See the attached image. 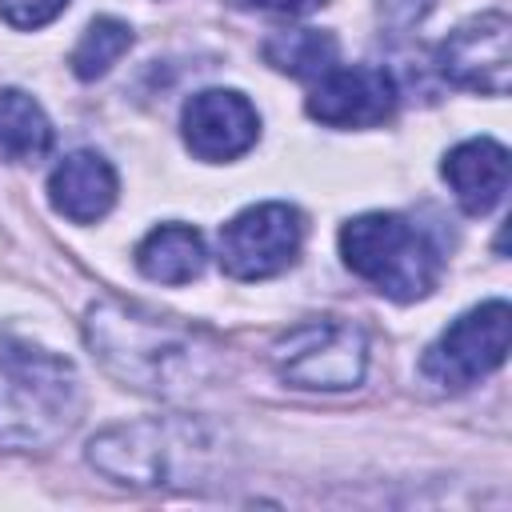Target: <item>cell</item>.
<instances>
[{
  "instance_id": "obj_4",
  "label": "cell",
  "mask_w": 512,
  "mask_h": 512,
  "mask_svg": "<svg viewBox=\"0 0 512 512\" xmlns=\"http://www.w3.org/2000/svg\"><path fill=\"white\" fill-rule=\"evenodd\" d=\"M272 368L292 388L312 392H344L364 380L368 368V336L352 320L320 316L288 328L272 344Z\"/></svg>"
},
{
  "instance_id": "obj_10",
  "label": "cell",
  "mask_w": 512,
  "mask_h": 512,
  "mask_svg": "<svg viewBox=\"0 0 512 512\" xmlns=\"http://www.w3.org/2000/svg\"><path fill=\"white\" fill-rule=\"evenodd\" d=\"M172 440H176V428L164 420L116 424V428H104L100 436H92L88 460H92V468H100L104 476H112L120 484L152 488V484L168 480V468L176 456Z\"/></svg>"
},
{
  "instance_id": "obj_12",
  "label": "cell",
  "mask_w": 512,
  "mask_h": 512,
  "mask_svg": "<svg viewBox=\"0 0 512 512\" xmlns=\"http://www.w3.org/2000/svg\"><path fill=\"white\" fill-rule=\"evenodd\" d=\"M444 180L468 216H484L508 192V148L488 136L464 140L444 156Z\"/></svg>"
},
{
  "instance_id": "obj_7",
  "label": "cell",
  "mask_w": 512,
  "mask_h": 512,
  "mask_svg": "<svg viewBox=\"0 0 512 512\" xmlns=\"http://www.w3.org/2000/svg\"><path fill=\"white\" fill-rule=\"evenodd\" d=\"M436 68L448 84L480 92V96H504L512 84V24L504 12H484L464 20L436 52Z\"/></svg>"
},
{
  "instance_id": "obj_13",
  "label": "cell",
  "mask_w": 512,
  "mask_h": 512,
  "mask_svg": "<svg viewBox=\"0 0 512 512\" xmlns=\"http://www.w3.org/2000/svg\"><path fill=\"white\" fill-rule=\"evenodd\" d=\"M204 236L192 224H160L136 244V268L156 284H188L204 272Z\"/></svg>"
},
{
  "instance_id": "obj_14",
  "label": "cell",
  "mask_w": 512,
  "mask_h": 512,
  "mask_svg": "<svg viewBox=\"0 0 512 512\" xmlns=\"http://www.w3.org/2000/svg\"><path fill=\"white\" fill-rule=\"evenodd\" d=\"M48 148H52V124L44 108L20 88H0V156L36 160Z\"/></svg>"
},
{
  "instance_id": "obj_16",
  "label": "cell",
  "mask_w": 512,
  "mask_h": 512,
  "mask_svg": "<svg viewBox=\"0 0 512 512\" xmlns=\"http://www.w3.org/2000/svg\"><path fill=\"white\" fill-rule=\"evenodd\" d=\"M128 48H132V28H128L124 20H116V16H96V20L84 28V36L76 40V48H72V72H76L80 80H96V76H104Z\"/></svg>"
},
{
  "instance_id": "obj_17",
  "label": "cell",
  "mask_w": 512,
  "mask_h": 512,
  "mask_svg": "<svg viewBox=\"0 0 512 512\" xmlns=\"http://www.w3.org/2000/svg\"><path fill=\"white\" fill-rule=\"evenodd\" d=\"M72 0H0V16L12 28H44L48 20H56Z\"/></svg>"
},
{
  "instance_id": "obj_11",
  "label": "cell",
  "mask_w": 512,
  "mask_h": 512,
  "mask_svg": "<svg viewBox=\"0 0 512 512\" xmlns=\"http://www.w3.org/2000/svg\"><path fill=\"white\" fill-rule=\"evenodd\" d=\"M48 200L72 224H96L116 204V172L100 152H72L52 168Z\"/></svg>"
},
{
  "instance_id": "obj_9",
  "label": "cell",
  "mask_w": 512,
  "mask_h": 512,
  "mask_svg": "<svg viewBox=\"0 0 512 512\" xmlns=\"http://www.w3.org/2000/svg\"><path fill=\"white\" fill-rule=\"evenodd\" d=\"M180 128H184V144L200 160L220 164V160L244 156L256 144L260 116L248 104V96H240L232 88H204L184 104Z\"/></svg>"
},
{
  "instance_id": "obj_5",
  "label": "cell",
  "mask_w": 512,
  "mask_h": 512,
  "mask_svg": "<svg viewBox=\"0 0 512 512\" xmlns=\"http://www.w3.org/2000/svg\"><path fill=\"white\" fill-rule=\"evenodd\" d=\"M304 240V220L292 204H252L220 228V268L232 280H268L284 272Z\"/></svg>"
},
{
  "instance_id": "obj_18",
  "label": "cell",
  "mask_w": 512,
  "mask_h": 512,
  "mask_svg": "<svg viewBox=\"0 0 512 512\" xmlns=\"http://www.w3.org/2000/svg\"><path fill=\"white\" fill-rule=\"evenodd\" d=\"M432 4H436V0H380L376 12H380V20H384L388 28L404 32V28L420 24V20L432 12Z\"/></svg>"
},
{
  "instance_id": "obj_2",
  "label": "cell",
  "mask_w": 512,
  "mask_h": 512,
  "mask_svg": "<svg viewBox=\"0 0 512 512\" xmlns=\"http://www.w3.org/2000/svg\"><path fill=\"white\" fill-rule=\"evenodd\" d=\"M72 360L28 340H0V448H48L80 420Z\"/></svg>"
},
{
  "instance_id": "obj_6",
  "label": "cell",
  "mask_w": 512,
  "mask_h": 512,
  "mask_svg": "<svg viewBox=\"0 0 512 512\" xmlns=\"http://www.w3.org/2000/svg\"><path fill=\"white\" fill-rule=\"evenodd\" d=\"M508 328H512V312L504 300H488V304L464 312L424 352V364H420L424 376L440 388H452V392L484 380L508 356Z\"/></svg>"
},
{
  "instance_id": "obj_15",
  "label": "cell",
  "mask_w": 512,
  "mask_h": 512,
  "mask_svg": "<svg viewBox=\"0 0 512 512\" xmlns=\"http://www.w3.org/2000/svg\"><path fill=\"white\" fill-rule=\"evenodd\" d=\"M340 44L332 32H316V28H296V32H276L264 40V60L288 76L300 80H320L328 68H336Z\"/></svg>"
},
{
  "instance_id": "obj_3",
  "label": "cell",
  "mask_w": 512,
  "mask_h": 512,
  "mask_svg": "<svg viewBox=\"0 0 512 512\" xmlns=\"http://www.w3.org/2000/svg\"><path fill=\"white\" fill-rule=\"evenodd\" d=\"M344 264L388 300H420L436 288L440 256L428 236L400 212H364L340 228Z\"/></svg>"
},
{
  "instance_id": "obj_1",
  "label": "cell",
  "mask_w": 512,
  "mask_h": 512,
  "mask_svg": "<svg viewBox=\"0 0 512 512\" xmlns=\"http://www.w3.org/2000/svg\"><path fill=\"white\" fill-rule=\"evenodd\" d=\"M84 340L108 376L152 396H188L220 368V348L208 332L152 316L144 308L104 300L84 320Z\"/></svg>"
},
{
  "instance_id": "obj_8",
  "label": "cell",
  "mask_w": 512,
  "mask_h": 512,
  "mask_svg": "<svg viewBox=\"0 0 512 512\" xmlns=\"http://www.w3.org/2000/svg\"><path fill=\"white\" fill-rule=\"evenodd\" d=\"M396 112V80L376 64L328 68L308 96V116L328 128H372Z\"/></svg>"
},
{
  "instance_id": "obj_19",
  "label": "cell",
  "mask_w": 512,
  "mask_h": 512,
  "mask_svg": "<svg viewBox=\"0 0 512 512\" xmlns=\"http://www.w3.org/2000/svg\"><path fill=\"white\" fill-rule=\"evenodd\" d=\"M248 8H264V12H280V16H304L312 8H320L324 0H244Z\"/></svg>"
}]
</instances>
